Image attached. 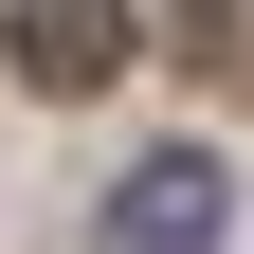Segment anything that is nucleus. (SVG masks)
<instances>
[{
  "label": "nucleus",
  "mask_w": 254,
  "mask_h": 254,
  "mask_svg": "<svg viewBox=\"0 0 254 254\" xmlns=\"http://www.w3.org/2000/svg\"><path fill=\"white\" fill-rule=\"evenodd\" d=\"M0 73L37 91V109H91V91L127 73V0H18V18H0Z\"/></svg>",
  "instance_id": "2"
},
{
  "label": "nucleus",
  "mask_w": 254,
  "mask_h": 254,
  "mask_svg": "<svg viewBox=\"0 0 254 254\" xmlns=\"http://www.w3.org/2000/svg\"><path fill=\"white\" fill-rule=\"evenodd\" d=\"M91 254H236V182H218V145H145V164H109Z\"/></svg>",
  "instance_id": "1"
}]
</instances>
